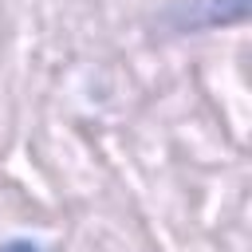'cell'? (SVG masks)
I'll return each instance as SVG.
<instances>
[{
  "label": "cell",
  "mask_w": 252,
  "mask_h": 252,
  "mask_svg": "<svg viewBox=\"0 0 252 252\" xmlns=\"http://www.w3.org/2000/svg\"><path fill=\"white\" fill-rule=\"evenodd\" d=\"M248 0H181L165 20L177 32H201V28H220V24H236L244 16Z\"/></svg>",
  "instance_id": "1"
},
{
  "label": "cell",
  "mask_w": 252,
  "mask_h": 252,
  "mask_svg": "<svg viewBox=\"0 0 252 252\" xmlns=\"http://www.w3.org/2000/svg\"><path fill=\"white\" fill-rule=\"evenodd\" d=\"M0 252H43L35 240H24V236H12V240H4L0 244Z\"/></svg>",
  "instance_id": "2"
}]
</instances>
